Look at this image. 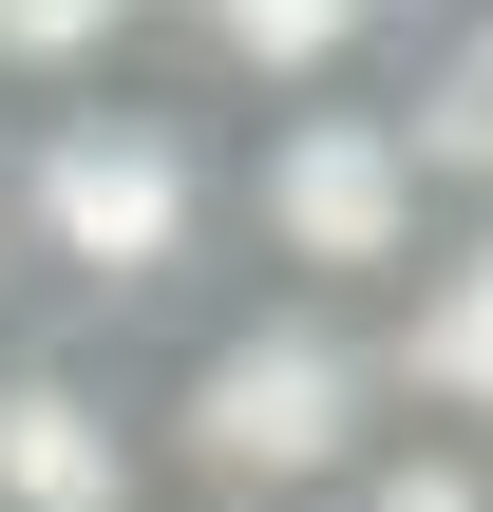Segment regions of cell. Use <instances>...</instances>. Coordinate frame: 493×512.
<instances>
[{"instance_id":"obj_1","label":"cell","mask_w":493,"mask_h":512,"mask_svg":"<svg viewBox=\"0 0 493 512\" xmlns=\"http://www.w3.org/2000/svg\"><path fill=\"white\" fill-rule=\"evenodd\" d=\"M0 266H19V323L152 361L190 304H228V114L190 76H114V95L19 114Z\"/></svg>"},{"instance_id":"obj_2","label":"cell","mask_w":493,"mask_h":512,"mask_svg":"<svg viewBox=\"0 0 493 512\" xmlns=\"http://www.w3.org/2000/svg\"><path fill=\"white\" fill-rule=\"evenodd\" d=\"M380 437H399V380H380L361 304L228 285V304H190L152 342V475L209 512H323Z\"/></svg>"},{"instance_id":"obj_3","label":"cell","mask_w":493,"mask_h":512,"mask_svg":"<svg viewBox=\"0 0 493 512\" xmlns=\"http://www.w3.org/2000/svg\"><path fill=\"white\" fill-rule=\"evenodd\" d=\"M437 228H456V190H437L399 76H361V95H285V114H228V285L380 304Z\"/></svg>"},{"instance_id":"obj_4","label":"cell","mask_w":493,"mask_h":512,"mask_svg":"<svg viewBox=\"0 0 493 512\" xmlns=\"http://www.w3.org/2000/svg\"><path fill=\"white\" fill-rule=\"evenodd\" d=\"M152 361L0 323V512H152Z\"/></svg>"},{"instance_id":"obj_5","label":"cell","mask_w":493,"mask_h":512,"mask_svg":"<svg viewBox=\"0 0 493 512\" xmlns=\"http://www.w3.org/2000/svg\"><path fill=\"white\" fill-rule=\"evenodd\" d=\"M418 19H437V0H171V76H190L209 114H285V95L399 76Z\"/></svg>"},{"instance_id":"obj_6","label":"cell","mask_w":493,"mask_h":512,"mask_svg":"<svg viewBox=\"0 0 493 512\" xmlns=\"http://www.w3.org/2000/svg\"><path fill=\"white\" fill-rule=\"evenodd\" d=\"M361 323H380V380H399V418L493 456V209H456V228H437V247H418V266L361 304Z\"/></svg>"},{"instance_id":"obj_7","label":"cell","mask_w":493,"mask_h":512,"mask_svg":"<svg viewBox=\"0 0 493 512\" xmlns=\"http://www.w3.org/2000/svg\"><path fill=\"white\" fill-rule=\"evenodd\" d=\"M114 76H171V0H0V114L114 95Z\"/></svg>"},{"instance_id":"obj_8","label":"cell","mask_w":493,"mask_h":512,"mask_svg":"<svg viewBox=\"0 0 493 512\" xmlns=\"http://www.w3.org/2000/svg\"><path fill=\"white\" fill-rule=\"evenodd\" d=\"M399 114H418L437 190H456V209H493V0H437V19L399 38Z\"/></svg>"},{"instance_id":"obj_9","label":"cell","mask_w":493,"mask_h":512,"mask_svg":"<svg viewBox=\"0 0 493 512\" xmlns=\"http://www.w3.org/2000/svg\"><path fill=\"white\" fill-rule=\"evenodd\" d=\"M323 512H493V456H475V437H418V418H399V437H380V456H361Z\"/></svg>"},{"instance_id":"obj_10","label":"cell","mask_w":493,"mask_h":512,"mask_svg":"<svg viewBox=\"0 0 493 512\" xmlns=\"http://www.w3.org/2000/svg\"><path fill=\"white\" fill-rule=\"evenodd\" d=\"M152 512H209V494H152Z\"/></svg>"}]
</instances>
